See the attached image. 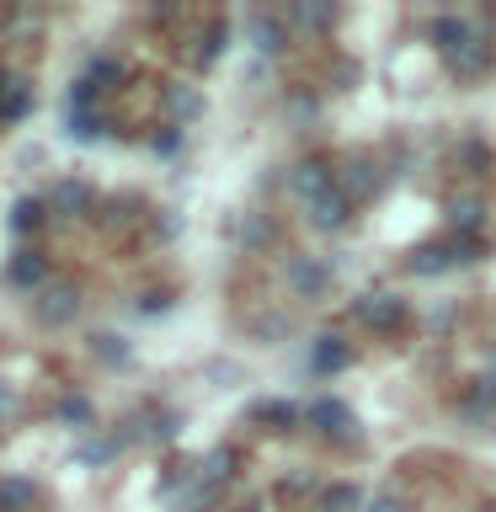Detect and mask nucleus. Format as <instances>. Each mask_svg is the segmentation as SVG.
Returning <instances> with one entry per match:
<instances>
[{"label": "nucleus", "mask_w": 496, "mask_h": 512, "mask_svg": "<svg viewBox=\"0 0 496 512\" xmlns=\"http://www.w3.org/2000/svg\"><path fill=\"white\" fill-rule=\"evenodd\" d=\"M331 187H336V171L326 166V160H299V166L288 171V192L299 198V208L315 203V198H326Z\"/></svg>", "instance_id": "nucleus-4"}, {"label": "nucleus", "mask_w": 496, "mask_h": 512, "mask_svg": "<svg viewBox=\"0 0 496 512\" xmlns=\"http://www.w3.org/2000/svg\"><path fill=\"white\" fill-rule=\"evenodd\" d=\"M304 422H310L315 432H326L331 443H358V416H352L342 400H331V395H320L304 406Z\"/></svg>", "instance_id": "nucleus-2"}, {"label": "nucleus", "mask_w": 496, "mask_h": 512, "mask_svg": "<svg viewBox=\"0 0 496 512\" xmlns=\"http://www.w3.org/2000/svg\"><path fill=\"white\" fill-rule=\"evenodd\" d=\"M427 32H432V43H438L443 54H448V48H459L464 38H475V27L464 22V16H448V11H443V16H432Z\"/></svg>", "instance_id": "nucleus-12"}, {"label": "nucleus", "mask_w": 496, "mask_h": 512, "mask_svg": "<svg viewBox=\"0 0 496 512\" xmlns=\"http://www.w3.org/2000/svg\"><path fill=\"white\" fill-rule=\"evenodd\" d=\"M406 267L416 272V278H438V272L459 267V262H454V251H448V246H422V251H416V256H411Z\"/></svg>", "instance_id": "nucleus-13"}, {"label": "nucleus", "mask_w": 496, "mask_h": 512, "mask_svg": "<svg viewBox=\"0 0 496 512\" xmlns=\"http://www.w3.org/2000/svg\"><path fill=\"white\" fill-rule=\"evenodd\" d=\"M443 208H448V224H454V235H480V224H486V198H480V192H470V187L448 192Z\"/></svg>", "instance_id": "nucleus-6"}, {"label": "nucleus", "mask_w": 496, "mask_h": 512, "mask_svg": "<svg viewBox=\"0 0 496 512\" xmlns=\"http://www.w3.org/2000/svg\"><path fill=\"white\" fill-rule=\"evenodd\" d=\"M486 512H496V507H486Z\"/></svg>", "instance_id": "nucleus-23"}, {"label": "nucleus", "mask_w": 496, "mask_h": 512, "mask_svg": "<svg viewBox=\"0 0 496 512\" xmlns=\"http://www.w3.org/2000/svg\"><path fill=\"white\" fill-rule=\"evenodd\" d=\"M251 43L256 48H262V54H283V22H278V16H262V11H256L251 16Z\"/></svg>", "instance_id": "nucleus-14"}, {"label": "nucleus", "mask_w": 496, "mask_h": 512, "mask_svg": "<svg viewBox=\"0 0 496 512\" xmlns=\"http://www.w3.org/2000/svg\"><path fill=\"white\" fill-rule=\"evenodd\" d=\"M352 320L368 331H395L400 320H406V299L400 294H384V288H374V294H358L352 299Z\"/></svg>", "instance_id": "nucleus-3"}, {"label": "nucleus", "mask_w": 496, "mask_h": 512, "mask_svg": "<svg viewBox=\"0 0 496 512\" xmlns=\"http://www.w3.org/2000/svg\"><path fill=\"white\" fill-rule=\"evenodd\" d=\"M459 155H464V166H486V144H475V139H464Z\"/></svg>", "instance_id": "nucleus-19"}, {"label": "nucleus", "mask_w": 496, "mask_h": 512, "mask_svg": "<svg viewBox=\"0 0 496 512\" xmlns=\"http://www.w3.org/2000/svg\"><path fill=\"white\" fill-rule=\"evenodd\" d=\"M486 379L496 384V352H491V358H486Z\"/></svg>", "instance_id": "nucleus-22"}, {"label": "nucleus", "mask_w": 496, "mask_h": 512, "mask_svg": "<svg viewBox=\"0 0 496 512\" xmlns=\"http://www.w3.org/2000/svg\"><path fill=\"white\" fill-rule=\"evenodd\" d=\"M486 59H491V48H486V38L475 32V38H464L459 48H448V54H443V70L454 75V80H475L480 70H486Z\"/></svg>", "instance_id": "nucleus-9"}, {"label": "nucleus", "mask_w": 496, "mask_h": 512, "mask_svg": "<svg viewBox=\"0 0 496 512\" xmlns=\"http://www.w3.org/2000/svg\"><path fill=\"white\" fill-rule=\"evenodd\" d=\"M288 112H294V118H310L315 102H310V96H294V102H288Z\"/></svg>", "instance_id": "nucleus-21"}, {"label": "nucleus", "mask_w": 496, "mask_h": 512, "mask_svg": "<svg viewBox=\"0 0 496 512\" xmlns=\"http://www.w3.org/2000/svg\"><path fill=\"white\" fill-rule=\"evenodd\" d=\"M288 16H294L299 27H315V32L336 22V11H326V6H294V11H288Z\"/></svg>", "instance_id": "nucleus-16"}, {"label": "nucleus", "mask_w": 496, "mask_h": 512, "mask_svg": "<svg viewBox=\"0 0 496 512\" xmlns=\"http://www.w3.org/2000/svg\"><path fill=\"white\" fill-rule=\"evenodd\" d=\"M459 422H464V427H491V422H496V384H491L486 374H480L470 390L459 395Z\"/></svg>", "instance_id": "nucleus-8"}, {"label": "nucleus", "mask_w": 496, "mask_h": 512, "mask_svg": "<svg viewBox=\"0 0 496 512\" xmlns=\"http://www.w3.org/2000/svg\"><path fill=\"white\" fill-rule=\"evenodd\" d=\"M347 363H352V347L336 331H326V336L310 342V374H336V368H347Z\"/></svg>", "instance_id": "nucleus-10"}, {"label": "nucleus", "mask_w": 496, "mask_h": 512, "mask_svg": "<svg viewBox=\"0 0 496 512\" xmlns=\"http://www.w3.org/2000/svg\"><path fill=\"white\" fill-rule=\"evenodd\" d=\"M384 176H390V171H384L374 155H347L342 171H336V192H342V198L358 208V203H368V198H379Z\"/></svg>", "instance_id": "nucleus-1"}, {"label": "nucleus", "mask_w": 496, "mask_h": 512, "mask_svg": "<svg viewBox=\"0 0 496 512\" xmlns=\"http://www.w3.org/2000/svg\"><path fill=\"white\" fill-rule=\"evenodd\" d=\"M448 251H454L459 267H470V262H480V251H486V246H480V235H454V240H448Z\"/></svg>", "instance_id": "nucleus-15"}, {"label": "nucleus", "mask_w": 496, "mask_h": 512, "mask_svg": "<svg viewBox=\"0 0 496 512\" xmlns=\"http://www.w3.org/2000/svg\"><path fill=\"white\" fill-rule=\"evenodd\" d=\"M315 512H320V507H315Z\"/></svg>", "instance_id": "nucleus-24"}, {"label": "nucleus", "mask_w": 496, "mask_h": 512, "mask_svg": "<svg viewBox=\"0 0 496 512\" xmlns=\"http://www.w3.org/2000/svg\"><path fill=\"white\" fill-rule=\"evenodd\" d=\"M240 240H246V246H267V240H272V219L267 214H251L246 230H240Z\"/></svg>", "instance_id": "nucleus-17"}, {"label": "nucleus", "mask_w": 496, "mask_h": 512, "mask_svg": "<svg viewBox=\"0 0 496 512\" xmlns=\"http://www.w3.org/2000/svg\"><path fill=\"white\" fill-rule=\"evenodd\" d=\"M363 512H406V502H400V496H374Z\"/></svg>", "instance_id": "nucleus-20"}, {"label": "nucleus", "mask_w": 496, "mask_h": 512, "mask_svg": "<svg viewBox=\"0 0 496 512\" xmlns=\"http://www.w3.org/2000/svg\"><path fill=\"white\" fill-rule=\"evenodd\" d=\"M427 326H432V331H454V326H459V310H454L448 299H443V304H427Z\"/></svg>", "instance_id": "nucleus-18"}, {"label": "nucleus", "mask_w": 496, "mask_h": 512, "mask_svg": "<svg viewBox=\"0 0 496 512\" xmlns=\"http://www.w3.org/2000/svg\"><path fill=\"white\" fill-rule=\"evenodd\" d=\"M288 288H294L299 299H320L331 288V262L326 256H294V262H288Z\"/></svg>", "instance_id": "nucleus-5"}, {"label": "nucleus", "mask_w": 496, "mask_h": 512, "mask_svg": "<svg viewBox=\"0 0 496 512\" xmlns=\"http://www.w3.org/2000/svg\"><path fill=\"white\" fill-rule=\"evenodd\" d=\"M320 512H363L368 507V491L358 480H331V486H320Z\"/></svg>", "instance_id": "nucleus-11"}, {"label": "nucleus", "mask_w": 496, "mask_h": 512, "mask_svg": "<svg viewBox=\"0 0 496 512\" xmlns=\"http://www.w3.org/2000/svg\"><path fill=\"white\" fill-rule=\"evenodd\" d=\"M347 219H352V203L342 198V192H326V198H315V203H304V224L320 235H336V230H347Z\"/></svg>", "instance_id": "nucleus-7"}]
</instances>
